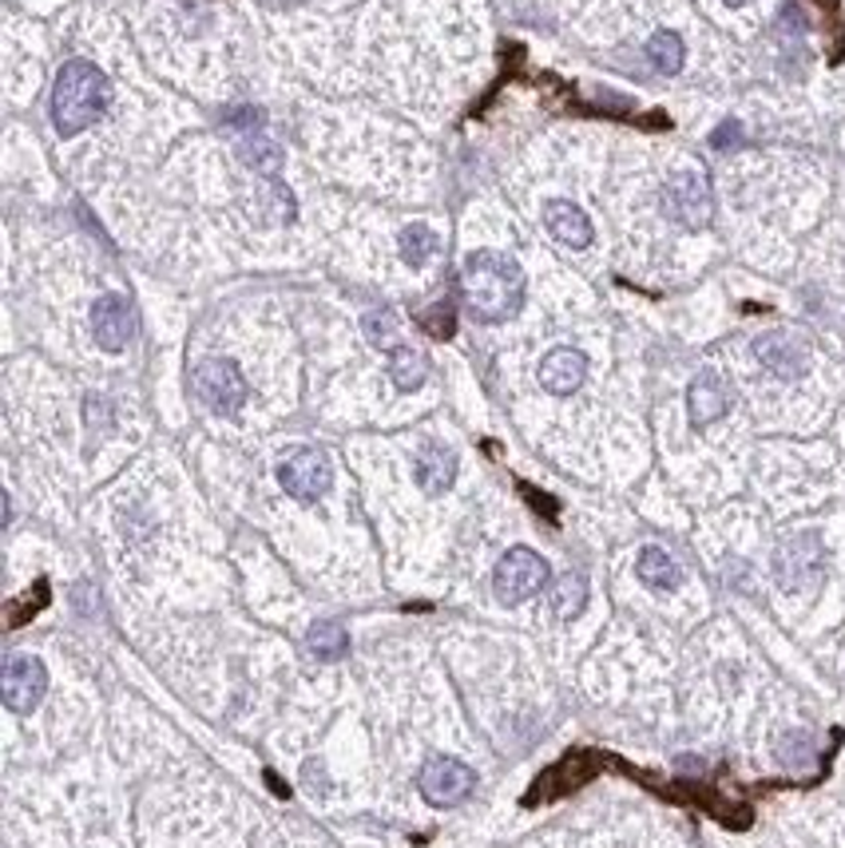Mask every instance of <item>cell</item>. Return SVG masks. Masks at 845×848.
<instances>
[{
    "label": "cell",
    "mask_w": 845,
    "mask_h": 848,
    "mask_svg": "<svg viewBox=\"0 0 845 848\" xmlns=\"http://www.w3.org/2000/svg\"><path fill=\"white\" fill-rule=\"evenodd\" d=\"M746 143V131H743V123H735V119H726L723 128L711 135V148L715 151H735V148H743Z\"/></svg>",
    "instance_id": "cell-26"
},
{
    "label": "cell",
    "mask_w": 845,
    "mask_h": 848,
    "mask_svg": "<svg viewBox=\"0 0 845 848\" xmlns=\"http://www.w3.org/2000/svg\"><path fill=\"white\" fill-rule=\"evenodd\" d=\"M730 409V389L718 373H698L686 389V413H691V424L695 428H706V424H715L726 416Z\"/></svg>",
    "instance_id": "cell-12"
},
{
    "label": "cell",
    "mask_w": 845,
    "mask_h": 848,
    "mask_svg": "<svg viewBox=\"0 0 845 848\" xmlns=\"http://www.w3.org/2000/svg\"><path fill=\"white\" fill-rule=\"evenodd\" d=\"M755 357L762 361L766 369L774 377H782V381H798V377L810 369V354H805V346L798 341L794 334H762L755 341Z\"/></svg>",
    "instance_id": "cell-11"
},
{
    "label": "cell",
    "mask_w": 845,
    "mask_h": 848,
    "mask_svg": "<svg viewBox=\"0 0 845 848\" xmlns=\"http://www.w3.org/2000/svg\"><path fill=\"white\" fill-rule=\"evenodd\" d=\"M91 334H96V346L108 349V354L128 349V341L136 337V314H131L128 297L120 294L96 297V306H91Z\"/></svg>",
    "instance_id": "cell-10"
},
{
    "label": "cell",
    "mask_w": 845,
    "mask_h": 848,
    "mask_svg": "<svg viewBox=\"0 0 845 848\" xmlns=\"http://www.w3.org/2000/svg\"><path fill=\"white\" fill-rule=\"evenodd\" d=\"M418 326L425 329L433 341H448V337L457 334V306H453V302H433V306L418 314Z\"/></svg>",
    "instance_id": "cell-23"
},
{
    "label": "cell",
    "mask_w": 845,
    "mask_h": 848,
    "mask_svg": "<svg viewBox=\"0 0 845 848\" xmlns=\"http://www.w3.org/2000/svg\"><path fill=\"white\" fill-rule=\"evenodd\" d=\"M111 84L91 59H68L52 88V119L61 135H80L108 111Z\"/></svg>",
    "instance_id": "cell-2"
},
{
    "label": "cell",
    "mask_w": 845,
    "mask_h": 848,
    "mask_svg": "<svg viewBox=\"0 0 845 848\" xmlns=\"http://www.w3.org/2000/svg\"><path fill=\"white\" fill-rule=\"evenodd\" d=\"M48 691V671L36 654H9L0 671V698L12 714H32Z\"/></svg>",
    "instance_id": "cell-7"
},
{
    "label": "cell",
    "mask_w": 845,
    "mask_h": 848,
    "mask_svg": "<svg viewBox=\"0 0 845 848\" xmlns=\"http://www.w3.org/2000/svg\"><path fill=\"white\" fill-rule=\"evenodd\" d=\"M663 210L679 227L703 230L715 218V195H711V183H706L703 171H679V175L667 178Z\"/></svg>",
    "instance_id": "cell-6"
},
{
    "label": "cell",
    "mask_w": 845,
    "mask_h": 848,
    "mask_svg": "<svg viewBox=\"0 0 845 848\" xmlns=\"http://www.w3.org/2000/svg\"><path fill=\"white\" fill-rule=\"evenodd\" d=\"M825 572V547L817 540V532L790 535L778 543L774 552V579L782 591H810L822 583Z\"/></svg>",
    "instance_id": "cell-3"
},
{
    "label": "cell",
    "mask_w": 845,
    "mask_h": 848,
    "mask_svg": "<svg viewBox=\"0 0 845 848\" xmlns=\"http://www.w3.org/2000/svg\"><path fill=\"white\" fill-rule=\"evenodd\" d=\"M48 599H52L48 579H36L29 587V595L12 599L9 607H4V619H9V627H24V622H32V615H41L44 607H48Z\"/></svg>",
    "instance_id": "cell-22"
},
{
    "label": "cell",
    "mask_w": 845,
    "mask_h": 848,
    "mask_svg": "<svg viewBox=\"0 0 845 848\" xmlns=\"http://www.w3.org/2000/svg\"><path fill=\"white\" fill-rule=\"evenodd\" d=\"M520 492L528 496V503H532V508H537V512H544V515H556V503L548 500L544 492H537V488H532V483H520Z\"/></svg>",
    "instance_id": "cell-29"
},
{
    "label": "cell",
    "mask_w": 845,
    "mask_h": 848,
    "mask_svg": "<svg viewBox=\"0 0 845 848\" xmlns=\"http://www.w3.org/2000/svg\"><path fill=\"white\" fill-rule=\"evenodd\" d=\"M461 294H465L468 314L485 326H497L524 306V270L517 258L477 250L461 267Z\"/></svg>",
    "instance_id": "cell-1"
},
{
    "label": "cell",
    "mask_w": 845,
    "mask_h": 848,
    "mask_svg": "<svg viewBox=\"0 0 845 848\" xmlns=\"http://www.w3.org/2000/svg\"><path fill=\"white\" fill-rule=\"evenodd\" d=\"M726 4H730V9H743V4H746V0H726Z\"/></svg>",
    "instance_id": "cell-31"
},
{
    "label": "cell",
    "mask_w": 845,
    "mask_h": 848,
    "mask_svg": "<svg viewBox=\"0 0 845 848\" xmlns=\"http://www.w3.org/2000/svg\"><path fill=\"white\" fill-rule=\"evenodd\" d=\"M389 377H393V385H398V389L413 393V389H418L421 381L429 377V357L421 354V349H413V346L389 349Z\"/></svg>",
    "instance_id": "cell-17"
},
{
    "label": "cell",
    "mask_w": 845,
    "mask_h": 848,
    "mask_svg": "<svg viewBox=\"0 0 845 848\" xmlns=\"http://www.w3.org/2000/svg\"><path fill=\"white\" fill-rule=\"evenodd\" d=\"M191 381H195V396H199L210 413L235 416L247 405V393H250L247 377H242L239 366L227 361V357H207V361H199Z\"/></svg>",
    "instance_id": "cell-5"
},
{
    "label": "cell",
    "mask_w": 845,
    "mask_h": 848,
    "mask_svg": "<svg viewBox=\"0 0 845 848\" xmlns=\"http://www.w3.org/2000/svg\"><path fill=\"white\" fill-rule=\"evenodd\" d=\"M306 646H310V654H314V659L338 662V659H346V654H349V634H346V627H342V622H314V627H310V634H306Z\"/></svg>",
    "instance_id": "cell-18"
},
{
    "label": "cell",
    "mask_w": 845,
    "mask_h": 848,
    "mask_svg": "<svg viewBox=\"0 0 845 848\" xmlns=\"http://www.w3.org/2000/svg\"><path fill=\"white\" fill-rule=\"evenodd\" d=\"M548 583V559L537 555L532 547H508L500 555L497 572H492V591L505 607H517V602H528L532 595L544 591Z\"/></svg>",
    "instance_id": "cell-4"
},
{
    "label": "cell",
    "mask_w": 845,
    "mask_h": 848,
    "mask_svg": "<svg viewBox=\"0 0 845 848\" xmlns=\"http://www.w3.org/2000/svg\"><path fill=\"white\" fill-rule=\"evenodd\" d=\"M584 377H587V357L579 354V349L560 346L540 361V385L556 396L576 393V389L584 385Z\"/></svg>",
    "instance_id": "cell-13"
},
{
    "label": "cell",
    "mask_w": 845,
    "mask_h": 848,
    "mask_svg": "<svg viewBox=\"0 0 845 848\" xmlns=\"http://www.w3.org/2000/svg\"><path fill=\"white\" fill-rule=\"evenodd\" d=\"M267 781H270V790L279 793V797H286V793H290V790H286V785H282V781H279V778H274V773H267Z\"/></svg>",
    "instance_id": "cell-30"
},
{
    "label": "cell",
    "mask_w": 845,
    "mask_h": 848,
    "mask_svg": "<svg viewBox=\"0 0 845 848\" xmlns=\"http://www.w3.org/2000/svg\"><path fill=\"white\" fill-rule=\"evenodd\" d=\"M242 159H247V167H254V171H262V175H274L279 171V163H282V151L270 143L262 131H254V139H247L242 143Z\"/></svg>",
    "instance_id": "cell-24"
},
{
    "label": "cell",
    "mask_w": 845,
    "mask_h": 848,
    "mask_svg": "<svg viewBox=\"0 0 845 848\" xmlns=\"http://www.w3.org/2000/svg\"><path fill=\"white\" fill-rule=\"evenodd\" d=\"M398 247H401V258H405L409 267L421 270V267L429 262V258L437 254V235H433V230H429L425 222H413V227L401 230Z\"/></svg>",
    "instance_id": "cell-20"
},
{
    "label": "cell",
    "mask_w": 845,
    "mask_h": 848,
    "mask_svg": "<svg viewBox=\"0 0 845 848\" xmlns=\"http://www.w3.org/2000/svg\"><path fill=\"white\" fill-rule=\"evenodd\" d=\"M473 785H477L473 770H468L465 761L445 758V753H441V758H429L425 765H421V778H418L421 797H425L429 805H437V809L461 805V801L473 793Z\"/></svg>",
    "instance_id": "cell-9"
},
{
    "label": "cell",
    "mask_w": 845,
    "mask_h": 848,
    "mask_svg": "<svg viewBox=\"0 0 845 848\" xmlns=\"http://www.w3.org/2000/svg\"><path fill=\"white\" fill-rule=\"evenodd\" d=\"M413 472H418V483L429 496H441L457 480V456H453V448H445V444H421L418 460H413Z\"/></svg>",
    "instance_id": "cell-15"
},
{
    "label": "cell",
    "mask_w": 845,
    "mask_h": 848,
    "mask_svg": "<svg viewBox=\"0 0 845 848\" xmlns=\"http://www.w3.org/2000/svg\"><path fill=\"white\" fill-rule=\"evenodd\" d=\"M587 607V579L576 572H567L556 579V587H552V611H556V619L572 622L579 611Z\"/></svg>",
    "instance_id": "cell-19"
},
{
    "label": "cell",
    "mask_w": 845,
    "mask_h": 848,
    "mask_svg": "<svg viewBox=\"0 0 845 848\" xmlns=\"http://www.w3.org/2000/svg\"><path fill=\"white\" fill-rule=\"evenodd\" d=\"M84 421H88V428L100 424L104 433V428H108V401H104V396H88V401H84Z\"/></svg>",
    "instance_id": "cell-28"
},
{
    "label": "cell",
    "mask_w": 845,
    "mask_h": 848,
    "mask_svg": "<svg viewBox=\"0 0 845 848\" xmlns=\"http://www.w3.org/2000/svg\"><path fill=\"white\" fill-rule=\"evenodd\" d=\"M366 337L373 341L378 349H398L401 341H398V317H393V309H373V314H366Z\"/></svg>",
    "instance_id": "cell-25"
},
{
    "label": "cell",
    "mask_w": 845,
    "mask_h": 848,
    "mask_svg": "<svg viewBox=\"0 0 845 848\" xmlns=\"http://www.w3.org/2000/svg\"><path fill=\"white\" fill-rule=\"evenodd\" d=\"M647 56H651V64H656L663 76H675V72L683 68L686 48L675 32H656V36L647 40Z\"/></svg>",
    "instance_id": "cell-21"
},
{
    "label": "cell",
    "mask_w": 845,
    "mask_h": 848,
    "mask_svg": "<svg viewBox=\"0 0 845 848\" xmlns=\"http://www.w3.org/2000/svg\"><path fill=\"white\" fill-rule=\"evenodd\" d=\"M544 222H548V230H552V238L564 242V247H572V250L592 247V218H587L576 203H567V198L544 203Z\"/></svg>",
    "instance_id": "cell-14"
},
{
    "label": "cell",
    "mask_w": 845,
    "mask_h": 848,
    "mask_svg": "<svg viewBox=\"0 0 845 848\" xmlns=\"http://www.w3.org/2000/svg\"><path fill=\"white\" fill-rule=\"evenodd\" d=\"M636 575L651 591H675L679 583H683V567H679L663 547H643L636 559Z\"/></svg>",
    "instance_id": "cell-16"
},
{
    "label": "cell",
    "mask_w": 845,
    "mask_h": 848,
    "mask_svg": "<svg viewBox=\"0 0 845 848\" xmlns=\"http://www.w3.org/2000/svg\"><path fill=\"white\" fill-rule=\"evenodd\" d=\"M805 746H810V738H805V733H786L778 758H782L786 765H805V758H810V753H805Z\"/></svg>",
    "instance_id": "cell-27"
},
{
    "label": "cell",
    "mask_w": 845,
    "mask_h": 848,
    "mask_svg": "<svg viewBox=\"0 0 845 848\" xmlns=\"http://www.w3.org/2000/svg\"><path fill=\"white\" fill-rule=\"evenodd\" d=\"M329 480H334V468H329V456L322 448H294L279 464V483L302 503H314L318 496H326Z\"/></svg>",
    "instance_id": "cell-8"
}]
</instances>
